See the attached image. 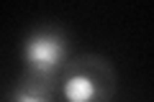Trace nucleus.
<instances>
[{
  "mask_svg": "<svg viewBox=\"0 0 154 102\" xmlns=\"http://www.w3.org/2000/svg\"><path fill=\"white\" fill-rule=\"evenodd\" d=\"M62 43L57 36H38L33 41H28L26 56L31 61V66H36L38 71H51L62 59Z\"/></svg>",
  "mask_w": 154,
  "mask_h": 102,
  "instance_id": "1",
  "label": "nucleus"
},
{
  "mask_svg": "<svg viewBox=\"0 0 154 102\" xmlns=\"http://www.w3.org/2000/svg\"><path fill=\"white\" fill-rule=\"evenodd\" d=\"M16 102H44V97H38L36 92H21L16 97Z\"/></svg>",
  "mask_w": 154,
  "mask_h": 102,
  "instance_id": "3",
  "label": "nucleus"
},
{
  "mask_svg": "<svg viewBox=\"0 0 154 102\" xmlns=\"http://www.w3.org/2000/svg\"><path fill=\"white\" fill-rule=\"evenodd\" d=\"M64 97L67 102H90L95 97V82L88 74H72L64 82Z\"/></svg>",
  "mask_w": 154,
  "mask_h": 102,
  "instance_id": "2",
  "label": "nucleus"
}]
</instances>
